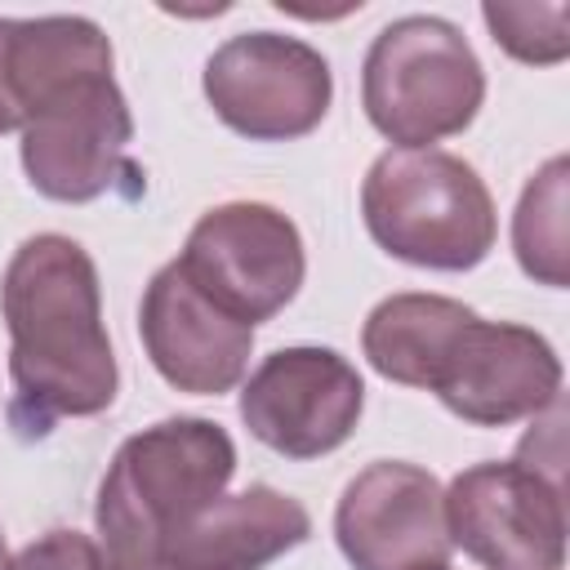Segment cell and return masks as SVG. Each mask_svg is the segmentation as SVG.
<instances>
[{
	"mask_svg": "<svg viewBox=\"0 0 570 570\" xmlns=\"http://www.w3.org/2000/svg\"><path fill=\"white\" fill-rule=\"evenodd\" d=\"M481 102L485 71L454 22L410 13L370 40L361 62V107L396 151H423L463 134Z\"/></svg>",
	"mask_w": 570,
	"mask_h": 570,
	"instance_id": "obj_4",
	"label": "cell"
},
{
	"mask_svg": "<svg viewBox=\"0 0 570 570\" xmlns=\"http://www.w3.org/2000/svg\"><path fill=\"white\" fill-rule=\"evenodd\" d=\"M370 240L428 272H472L490 258L499 214L485 178L454 151H383L361 183Z\"/></svg>",
	"mask_w": 570,
	"mask_h": 570,
	"instance_id": "obj_3",
	"label": "cell"
},
{
	"mask_svg": "<svg viewBox=\"0 0 570 570\" xmlns=\"http://www.w3.org/2000/svg\"><path fill=\"white\" fill-rule=\"evenodd\" d=\"M9 330V423L22 441L58 419H94L116 401L120 370L102 325V285L89 249L62 232L27 236L0 281Z\"/></svg>",
	"mask_w": 570,
	"mask_h": 570,
	"instance_id": "obj_1",
	"label": "cell"
},
{
	"mask_svg": "<svg viewBox=\"0 0 570 570\" xmlns=\"http://www.w3.org/2000/svg\"><path fill=\"white\" fill-rule=\"evenodd\" d=\"M365 410V383L334 347H276L240 387V423L285 459L338 450Z\"/></svg>",
	"mask_w": 570,
	"mask_h": 570,
	"instance_id": "obj_10",
	"label": "cell"
},
{
	"mask_svg": "<svg viewBox=\"0 0 570 570\" xmlns=\"http://www.w3.org/2000/svg\"><path fill=\"white\" fill-rule=\"evenodd\" d=\"M307 539L312 517L298 499L272 485H249L240 494H218L191 517L169 539L165 570H263Z\"/></svg>",
	"mask_w": 570,
	"mask_h": 570,
	"instance_id": "obj_13",
	"label": "cell"
},
{
	"mask_svg": "<svg viewBox=\"0 0 570 570\" xmlns=\"http://www.w3.org/2000/svg\"><path fill=\"white\" fill-rule=\"evenodd\" d=\"M22 169L27 183L58 200L85 205L120 187V178L138 183L129 160L134 116L111 71H85L58 89H49L22 116Z\"/></svg>",
	"mask_w": 570,
	"mask_h": 570,
	"instance_id": "obj_5",
	"label": "cell"
},
{
	"mask_svg": "<svg viewBox=\"0 0 570 570\" xmlns=\"http://www.w3.org/2000/svg\"><path fill=\"white\" fill-rule=\"evenodd\" d=\"M472 316L459 298L445 294H392L374 303V312L361 325V352L387 383L401 387H428L432 365L441 361L450 334Z\"/></svg>",
	"mask_w": 570,
	"mask_h": 570,
	"instance_id": "obj_14",
	"label": "cell"
},
{
	"mask_svg": "<svg viewBox=\"0 0 570 570\" xmlns=\"http://www.w3.org/2000/svg\"><path fill=\"white\" fill-rule=\"evenodd\" d=\"M9 566V552H4V534H0V570Z\"/></svg>",
	"mask_w": 570,
	"mask_h": 570,
	"instance_id": "obj_19",
	"label": "cell"
},
{
	"mask_svg": "<svg viewBox=\"0 0 570 570\" xmlns=\"http://www.w3.org/2000/svg\"><path fill=\"white\" fill-rule=\"evenodd\" d=\"M494 45L530 67H552L570 53V9L566 4H481Z\"/></svg>",
	"mask_w": 570,
	"mask_h": 570,
	"instance_id": "obj_16",
	"label": "cell"
},
{
	"mask_svg": "<svg viewBox=\"0 0 570 570\" xmlns=\"http://www.w3.org/2000/svg\"><path fill=\"white\" fill-rule=\"evenodd\" d=\"M232 472L236 445L214 419L174 414L125 436L94 503L98 570H165L169 539L227 494Z\"/></svg>",
	"mask_w": 570,
	"mask_h": 570,
	"instance_id": "obj_2",
	"label": "cell"
},
{
	"mask_svg": "<svg viewBox=\"0 0 570 570\" xmlns=\"http://www.w3.org/2000/svg\"><path fill=\"white\" fill-rule=\"evenodd\" d=\"M334 539L352 570L445 566V490L419 463L379 459L343 485L334 508Z\"/></svg>",
	"mask_w": 570,
	"mask_h": 570,
	"instance_id": "obj_11",
	"label": "cell"
},
{
	"mask_svg": "<svg viewBox=\"0 0 570 570\" xmlns=\"http://www.w3.org/2000/svg\"><path fill=\"white\" fill-rule=\"evenodd\" d=\"M432 570H450V566H432Z\"/></svg>",
	"mask_w": 570,
	"mask_h": 570,
	"instance_id": "obj_20",
	"label": "cell"
},
{
	"mask_svg": "<svg viewBox=\"0 0 570 570\" xmlns=\"http://www.w3.org/2000/svg\"><path fill=\"white\" fill-rule=\"evenodd\" d=\"M174 263L200 294L249 330L285 312L307 272L294 218L263 200H227L205 209Z\"/></svg>",
	"mask_w": 570,
	"mask_h": 570,
	"instance_id": "obj_7",
	"label": "cell"
},
{
	"mask_svg": "<svg viewBox=\"0 0 570 570\" xmlns=\"http://www.w3.org/2000/svg\"><path fill=\"white\" fill-rule=\"evenodd\" d=\"M4 570H98V552L80 530H49L9 557Z\"/></svg>",
	"mask_w": 570,
	"mask_h": 570,
	"instance_id": "obj_17",
	"label": "cell"
},
{
	"mask_svg": "<svg viewBox=\"0 0 570 570\" xmlns=\"http://www.w3.org/2000/svg\"><path fill=\"white\" fill-rule=\"evenodd\" d=\"M423 392L472 428H508L561 401V356L539 330L472 312L450 334Z\"/></svg>",
	"mask_w": 570,
	"mask_h": 570,
	"instance_id": "obj_9",
	"label": "cell"
},
{
	"mask_svg": "<svg viewBox=\"0 0 570 570\" xmlns=\"http://www.w3.org/2000/svg\"><path fill=\"white\" fill-rule=\"evenodd\" d=\"M566 156H552L521 191L512 214V254L539 285L561 289L566 276Z\"/></svg>",
	"mask_w": 570,
	"mask_h": 570,
	"instance_id": "obj_15",
	"label": "cell"
},
{
	"mask_svg": "<svg viewBox=\"0 0 570 570\" xmlns=\"http://www.w3.org/2000/svg\"><path fill=\"white\" fill-rule=\"evenodd\" d=\"M445 534L450 548H463L481 570H561V481L521 459L472 463L445 490Z\"/></svg>",
	"mask_w": 570,
	"mask_h": 570,
	"instance_id": "obj_8",
	"label": "cell"
},
{
	"mask_svg": "<svg viewBox=\"0 0 570 570\" xmlns=\"http://www.w3.org/2000/svg\"><path fill=\"white\" fill-rule=\"evenodd\" d=\"M214 116L249 142H294L312 134L334 102V71L321 49L281 31H240L205 62Z\"/></svg>",
	"mask_w": 570,
	"mask_h": 570,
	"instance_id": "obj_6",
	"label": "cell"
},
{
	"mask_svg": "<svg viewBox=\"0 0 570 570\" xmlns=\"http://www.w3.org/2000/svg\"><path fill=\"white\" fill-rule=\"evenodd\" d=\"M138 338L151 370L191 396H223L249 370L254 330L200 294L178 263H165L138 303Z\"/></svg>",
	"mask_w": 570,
	"mask_h": 570,
	"instance_id": "obj_12",
	"label": "cell"
},
{
	"mask_svg": "<svg viewBox=\"0 0 570 570\" xmlns=\"http://www.w3.org/2000/svg\"><path fill=\"white\" fill-rule=\"evenodd\" d=\"M4 45H9V18H0V134H13V129H22V116H18V102H13V89H9Z\"/></svg>",
	"mask_w": 570,
	"mask_h": 570,
	"instance_id": "obj_18",
	"label": "cell"
}]
</instances>
